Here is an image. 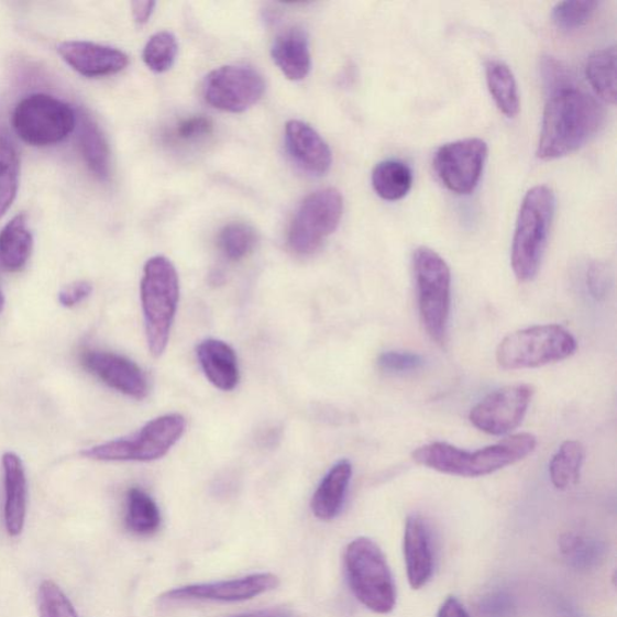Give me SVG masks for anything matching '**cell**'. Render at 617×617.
I'll return each mask as SVG.
<instances>
[{
  "mask_svg": "<svg viewBox=\"0 0 617 617\" xmlns=\"http://www.w3.org/2000/svg\"><path fill=\"white\" fill-rule=\"evenodd\" d=\"M212 132V123L203 117H195L186 119L175 129L174 135L176 140L183 142H197L201 137H206Z\"/></svg>",
  "mask_w": 617,
  "mask_h": 617,
  "instance_id": "f35d334b",
  "label": "cell"
},
{
  "mask_svg": "<svg viewBox=\"0 0 617 617\" xmlns=\"http://www.w3.org/2000/svg\"><path fill=\"white\" fill-rule=\"evenodd\" d=\"M412 267L425 330L434 342L444 344L451 310L450 267L442 256L426 246L415 251Z\"/></svg>",
  "mask_w": 617,
  "mask_h": 617,
  "instance_id": "ba28073f",
  "label": "cell"
},
{
  "mask_svg": "<svg viewBox=\"0 0 617 617\" xmlns=\"http://www.w3.org/2000/svg\"><path fill=\"white\" fill-rule=\"evenodd\" d=\"M343 210V197L335 188H323L309 195L289 225V249L300 256L313 254L324 239L337 231Z\"/></svg>",
  "mask_w": 617,
  "mask_h": 617,
  "instance_id": "30bf717a",
  "label": "cell"
},
{
  "mask_svg": "<svg viewBox=\"0 0 617 617\" xmlns=\"http://www.w3.org/2000/svg\"><path fill=\"white\" fill-rule=\"evenodd\" d=\"M430 527L420 515L407 519L403 550L410 586L420 590L431 581L434 571V555Z\"/></svg>",
  "mask_w": 617,
  "mask_h": 617,
  "instance_id": "ac0fdd59",
  "label": "cell"
},
{
  "mask_svg": "<svg viewBox=\"0 0 617 617\" xmlns=\"http://www.w3.org/2000/svg\"><path fill=\"white\" fill-rule=\"evenodd\" d=\"M20 179L18 148L8 133L0 130V220L16 199Z\"/></svg>",
  "mask_w": 617,
  "mask_h": 617,
  "instance_id": "f1b7e54d",
  "label": "cell"
},
{
  "mask_svg": "<svg viewBox=\"0 0 617 617\" xmlns=\"http://www.w3.org/2000/svg\"><path fill=\"white\" fill-rule=\"evenodd\" d=\"M57 52L63 60L85 78H103L129 66V56L121 49L90 42L60 43Z\"/></svg>",
  "mask_w": 617,
  "mask_h": 617,
  "instance_id": "2e32d148",
  "label": "cell"
},
{
  "mask_svg": "<svg viewBox=\"0 0 617 617\" xmlns=\"http://www.w3.org/2000/svg\"><path fill=\"white\" fill-rule=\"evenodd\" d=\"M535 395L527 384L510 385L487 395L471 410L470 420L478 431L505 436L518 428Z\"/></svg>",
  "mask_w": 617,
  "mask_h": 617,
  "instance_id": "4fadbf2b",
  "label": "cell"
},
{
  "mask_svg": "<svg viewBox=\"0 0 617 617\" xmlns=\"http://www.w3.org/2000/svg\"><path fill=\"white\" fill-rule=\"evenodd\" d=\"M586 285L588 293L597 300L607 297L612 286V273L606 263L594 261L586 271Z\"/></svg>",
  "mask_w": 617,
  "mask_h": 617,
  "instance_id": "74e56055",
  "label": "cell"
},
{
  "mask_svg": "<svg viewBox=\"0 0 617 617\" xmlns=\"http://www.w3.org/2000/svg\"><path fill=\"white\" fill-rule=\"evenodd\" d=\"M585 460V449L576 440H566L549 464L551 483L558 489L565 491L574 487L581 478Z\"/></svg>",
  "mask_w": 617,
  "mask_h": 617,
  "instance_id": "4316f807",
  "label": "cell"
},
{
  "mask_svg": "<svg viewBox=\"0 0 617 617\" xmlns=\"http://www.w3.org/2000/svg\"><path fill=\"white\" fill-rule=\"evenodd\" d=\"M280 585L279 577L260 573L218 583L196 584L166 592L163 601L242 602L266 594Z\"/></svg>",
  "mask_w": 617,
  "mask_h": 617,
  "instance_id": "5bb4252c",
  "label": "cell"
},
{
  "mask_svg": "<svg viewBox=\"0 0 617 617\" xmlns=\"http://www.w3.org/2000/svg\"><path fill=\"white\" fill-rule=\"evenodd\" d=\"M233 617H294V616L283 610L268 609V610H260V612L236 615Z\"/></svg>",
  "mask_w": 617,
  "mask_h": 617,
  "instance_id": "ee69618b",
  "label": "cell"
},
{
  "mask_svg": "<svg viewBox=\"0 0 617 617\" xmlns=\"http://www.w3.org/2000/svg\"><path fill=\"white\" fill-rule=\"evenodd\" d=\"M425 359L409 351H386L377 359L379 368L388 374H405L423 367Z\"/></svg>",
  "mask_w": 617,
  "mask_h": 617,
  "instance_id": "8d00e7d4",
  "label": "cell"
},
{
  "mask_svg": "<svg viewBox=\"0 0 617 617\" xmlns=\"http://www.w3.org/2000/svg\"><path fill=\"white\" fill-rule=\"evenodd\" d=\"M351 476L352 465L348 460L337 462L324 475L311 499V510L318 519L337 518L344 506Z\"/></svg>",
  "mask_w": 617,
  "mask_h": 617,
  "instance_id": "7402d4cb",
  "label": "cell"
},
{
  "mask_svg": "<svg viewBox=\"0 0 617 617\" xmlns=\"http://www.w3.org/2000/svg\"><path fill=\"white\" fill-rule=\"evenodd\" d=\"M537 438L519 433L474 452L443 442L426 444L412 452V460L423 467L461 477H478L496 473L518 463L536 450Z\"/></svg>",
  "mask_w": 617,
  "mask_h": 617,
  "instance_id": "7a4b0ae2",
  "label": "cell"
},
{
  "mask_svg": "<svg viewBox=\"0 0 617 617\" xmlns=\"http://www.w3.org/2000/svg\"><path fill=\"white\" fill-rule=\"evenodd\" d=\"M344 563L349 585L365 608L383 615L395 609L396 584L379 546L370 538H357L348 546Z\"/></svg>",
  "mask_w": 617,
  "mask_h": 617,
  "instance_id": "5b68a950",
  "label": "cell"
},
{
  "mask_svg": "<svg viewBox=\"0 0 617 617\" xmlns=\"http://www.w3.org/2000/svg\"><path fill=\"white\" fill-rule=\"evenodd\" d=\"M186 430L180 414L163 415L128 437L85 449L81 456L103 462H151L166 456Z\"/></svg>",
  "mask_w": 617,
  "mask_h": 617,
  "instance_id": "52a82bcc",
  "label": "cell"
},
{
  "mask_svg": "<svg viewBox=\"0 0 617 617\" xmlns=\"http://www.w3.org/2000/svg\"><path fill=\"white\" fill-rule=\"evenodd\" d=\"M197 356L207 379L221 392H232L241 381L235 351L222 340H203Z\"/></svg>",
  "mask_w": 617,
  "mask_h": 617,
  "instance_id": "ffe728a7",
  "label": "cell"
},
{
  "mask_svg": "<svg viewBox=\"0 0 617 617\" xmlns=\"http://www.w3.org/2000/svg\"><path fill=\"white\" fill-rule=\"evenodd\" d=\"M79 144L86 165L100 180H107L110 174V151L102 130L82 113L79 122Z\"/></svg>",
  "mask_w": 617,
  "mask_h": 617,
  "instance_id": "d4e9b609",
  "label": "cell"
},
{
  "mask_svg": "<svg viewBox=\"0 0 617 617\" xmlns=\"http://www.w3.org/2000/svg\"><path fill=\"white\" fill-rule=\"evenodd\" d=\"M599 2L592 0H575L561 2L552 10V21L563 32H572L586 26L595 16Z\"/></svg>",
  "mask_w": 617,
  "mask_h": 617,
  "instance_id": "d6a6232c",
  "label": "cell"
},
{
  "mask_svg": "<svg viewBox=\"0 0 617 617\" xmlns=\"http://www.w3.org/2000/svg\"><path fill=\"white\" fill-rule=\"evenodd\" d=\"M487 153V144L478 137L452 142L436 151L433 169L448 190L471 195L482 179Z\"/></svg>",
  "mask_w": 617,
  "mask_h": 617,
  "instance_id": "8fae6325",
  "label": "cell"
},
{
  "mask_svg": "<svg viewBox=\"0 0 617 617\" xmlns=\"http://www.w3.org/2000/svg\"><path fill=\"white\" fill-rule=\"evenodd\" d=\"M414 176L407 163L397 159L383 161L372 174L374 191L381 198L396 201L405 198L411 190Z\"/></svg>",
  "mask_w": 617,
  "mask_h": 617,
  "instance_id": "484cf974",
  "label": "cell"
},
{
  "mask_svg": "<svg viewBox=\"0 0 617 617\" xmlns=\"http://www.w3.org/2000/svg\"><path fill=\"white\" fill-rule=\"evenodd\" d=\"M586 78L592 90L609 104L616 102V48L597 49L586 63Z\"/></svg>",
  "mask_w": 617,
  "mask_h": 617,
  "instance_id": "83f0119b",
  "label": "cell"
},
{
  "mask_svg": "<svg viewBox=\"0 0 617 617\" xmlns=\"http://www.w3.org/2000/svg\"><path fill=\"white\" fill-rule=\"evenodd\" d=\"M5 486L4 518L9 536L22 533L26 522L29 487L26 471L15 452H5L2 459Z\"/></svg>",
  "mask_w": 617,
  "mask_h": 617,
  "instance_id": "d6986e66",
  "label": "cell"
},
{
  "mask_svg": "<svg viewBox=\"0 0 617 617\" xmlns=\"http://www.w3.org/2000/svg\"><path fill=\"white\" fill-rule=\"evenodd\" d=\"M266 91V82L255 69L224 66L212 70L206 81V102L227 112H243L255 106Z\"/></svg>",
  "mask_w": 617,
  "mask_h": 617,
  "instance_id": "7c38bea8",
  "label": "cell"
},
{
  "mask_svg": "<svg viewBox=\"0 0 617 617\" xmlns=\"http://www.w3.org/2000/svg\"><path fill=\"white\" fill-rule=\"evenodd\" d=\"M4 306H5V298H4V295H3V293H2V291H0V312H2V311H3V309H4Z\"/></svg>",
  "mask_w": 617,
  "mask_h": 617,
  "instance_id": "f6af8a7d",
  "label": "cell"
},
{
  "mask_svg": "<svg viewBox=\"0 0 617 617\" xmlns=\"http://www.w3.org/2000/svg\"><path fill=\"white\" fill-rule=\"evenodd\" d=\"M12 125L24 143L53 146L77 128V113L53 96L36 93L21 100L12 115Z\"/></svg>",
  "mask_w": 617,
  "mask_h": 617,
  "instance_id": "9c48e42d",
  "label": "cell"
},
{
  "mask_svg": "<svg viewBox=\"0 0 617 617\" xmlns=\"http://www.w3.org/2000/svg\"><path fill=\"white\" fill-rule=\"evenodd\" d=\"M178 49V42L173 33L158 32L146 43L143 59L150 70L165 73L173 67Z\"/></svg>",
  "mask_w": 617,
  "mask_h": 617,
  "instance_id": "1f68e13d",
  "label": "cell"
},
{
  "mask_svg": "<svg viewBox=\"0 0 617 617\" xmlns=\"http://www.w3.org/2000/svg\"><path fill=\"white\" fill-rule=\"evenodd\" d=\"M272 57L285 77L293 81L304 80L311 69L308 35L300 29H291L276 37Z\"/></svg>",
  "mask_w": 617,
  "mask_h": 617,
  "instance_id": "44dd1931",
  "label": "cell"
},
{
  "mask_svg": "<svg viewBox=\"0 0 617 617\" xmlns=\"http://www.w3.org/2000/svg\"><path fill=\"white\" fill-rule=\"evenodd\" d=\"M486 82L491 96L497 108L509 119L518 115L520 111V96L518 82L511 69L497 59H491L485 66Z\"/></svg>",
  "mask_w": 617,
  "mask_h": 617,
  "instance_id": "cb8c5ba5",
  "label": "cell"
},
{
  "mask_svg": "<svg viewBox=\"0 0 617 617\" xmlns=\"http://www.w3.org/2000/svg\"><path fill=\"white\" fill-rule=\"evenodd\" d=\"M557 198L550 187L535 186L522 200L511 246V267L521 283L536 278L555 217Z\"/></svg>",
  "mask_w": 617,
  "mask_h": 617,
  "instance_id": "3957f363",
  "label": "cell"
},
{
  "mask_svg": "<svg viewBox=\"0 0 617 617\" xmlns=\"http://www.w3.org/2000/svg\"><path fill=\"white\" fill-rule=\"evenodd\" d=\"M179 276L165 256L150 258L141 285L142 306L151 355L159 357L166 351L178 310Z\"/></svg>",
  "mask_w": 617,
  "mask_h": 617,
  "instance_id": "277c9868",
  "label": "cell"
},
{
  "mask_svg": "<svg viewBox=\"0 0 617 617\" xmlns=\"http://www.w3.org/2000/svg\"><path fill=\"white\" fill-rule=\"evenodd\" d=\"M257 243L256 231L247 223L232 222L219 234V247L227 260L241 261L253 253Z\"/></svg>",
  "mask_w": 617,
  "mask_h": 617,
  "instance_id": "4dcf8cb0",
  "label": "cell"
},
{
  "mask_svg": "<svg viewBox=\"0 0 617 617\" xmlns=\"http://www.w3.org/2000/svg\"><path fill=\"white\" fill-rule=\"evenodd\" d=\"M41 617H79L71 602L54 582H44L37 592Z\"/></svg>",
  "mask_w": 617,
  "mask_h": 617,
  "instance_id": "836d02e7",
  "label": "cell"
},
{
  "mask_svg": "<svg viewBox=\"0 0 617 617\" xmlns=\"http://www.w3.org/2000/svg\"><path fill=\"white\" fill-rule=\"evenodd\" d=\"M576 349V339L562 326L541 324L503 339L496 359L506 371L532 370L570 359Z\"/></svg>",
  "mask_w": 617,
  "mask_h": 617,
  "instance_id": "8992f818",
  "label": "cell"
},
{
  "mask_svg": "<svg viewBox=\"0 0 617 617\" xmlns=\"http://www.w3.org/2000/svg\"><path fill=\"white\" fill-rule=\"evenodd\" d=\"M81 363L86 371L124 396L144 399L148 394L146 375L128 357L109 351L87 350L82 352Z\"/></svg>",
  "mask_w": 617,
  "mask_h": 617,
  "instance_id": "9a60e30c",
  "label": "cell"
},
{
  "mask_svg": "<svg viewBox=\"0 0 617 617\" xmlns=\"http://www.w3.org/2000/svg\"><path fill=\"white\" fill-rule=\"evenodd\" d=\"M156 3L155 2H133L132 14L137 24H145L150 18L153 16Z\"/></svg>",
  "mask_w": 617,
  "mask_h": 617,
  "instance_id": "7bdbcfd3",
  "label": "cell"
},
{
  "mask_svg": "<svg viewBox=\"0 0 617 617\" xmlns=\"http://www.w3.org/2000/svg\"><path fill=\"white\" fill-rule=\"evenodd\" d=\"M606 121V111L595 97L577 85L548 96L537 156L552 161L575 153L594 137Z\"/></svg>",
  "mask_w": 617,
  "mask_h": 617,
  "instance_id": "6da1fadb",
  "label": "cell"
},
{
  "mask_svg": "<svg viewBox=\"0 0 617 617\" xmlns=\"http://www.w3.org/2000/svg\"><path fill=\"white\" fill-rule=\"evenodd\" d=\"M33 244L27 217L20 213L0 232V268L11 273L21 271L31 258Z\"/></svg>",
  "mask_w": 617,
  "mask_h": 617,
  "instance_id": "603a6c76",
  "label": "cell"
},
{
  "mask_svg": "<svg viewBox=\"0 0 617 617\" xmlns=\"http://www.w3.org/2000/svg\"><path fill=\"white\" fill-rule=\"evenodd\" d=\"M482 614L486 617H509L514 610V604L505 592H496L482 601Z\"/></svg>",
  "mask_w": 617,
  "mask_h": 617,
  "instance_id": "ab89813d",
  "label": "cell"
},
{
  "mask_svg": "<svg viewBox=\"0 0 617 617\" xmlns=\"http://www.w3.org/2000/svg\"><path fill=\"white\" fill-rule=\"evenodd\" d=\"M125 525L136 536H151L161 526V513L156 502L144 489L133 487L128 494V511Z\"/></svg>",
  "mask_w": 617,
  "mask_h": 617,
  "instance_id": "f546056e",
  "label": "cell"
},
{
  "mask_svg": "<svg viewBox=\"0 0 617 617\" xmlns=\"http://www.w3.org/2000/svg\"><path fill=\"white\" fill-rule=\"evenodd\" d=\"M540 74L548 96L562 90L564 87L576 85L571 70L563 66L560 60L550 56L541 59Z\"/></svg>",
  "mask_w": 617,
  "mask_h": 617,
  "instance_id": "d590c367",
  "label": "cell"
},
{
  "mask_svg": "<svg viewBox=\"0 0 617 617\" xmlns=\"http://www.w3.org/2000/svg\"><path fill=\"white\" fill-rule=\"evenodd\" d=\"M561 549L566 558L579 564L595 562L601 555V549L596 541L583 536H563Z\"/></svg>",
  "mask_w": 617,
  "mask_h": 617,
  "instance_id": "e575fe53",
  "label": "cell"
},
{
  "mask_svg": "<svg viewBox=\"0 0 617 617\" xmlns=\"http://www.w3.org/2000/svg\"><path fill=\"white\" fill-rule=\"evenodd\" d=\"M93 293V286L87 282H75L58 294V301L62 307H77Z\"/></svg>",
  "mask_w": 617,
  "mask_h": 617,
  "instance_id": "60d3db41",
  "label": "cell"
},
{
  "mask_svg": "<svg viewBox=\"0 0 617 617\" xmlns=\"http://www.w3.org/2000/svg\"><path fill=\"white\" fill-rule=\"evenodd\" d=\"M285 143L297 166L311 175H324L332 166V151L322 136L304 121L286 123Z\"/></svg>",
  "mask_w": 617,
  "mask_h": 617,
  "instance_id": "e0dca14e",
  "label": "cell"
},
{
  "mask_svg": "<svg viewBox=\"0 0 617 617\" xmlns=\"http://www.w3.org/2000/svg\"><path fill=\"white\" fill-rule=\"evenodd\" d=\"M437 617H471L467 609L456 597L447 598L440 606Z\"/></svg>",
  "mask_w": 617,
  "mask_h": 617,
  "instance_id": "b9f144b4",
  "label": "cell"
}]
</instances>
